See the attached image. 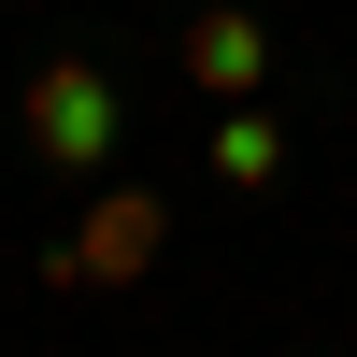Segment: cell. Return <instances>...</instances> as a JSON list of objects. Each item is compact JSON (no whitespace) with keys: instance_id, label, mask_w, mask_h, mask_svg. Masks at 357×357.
<instances>
[{"instance_id":"obj_2","label":"cell","mask_w":357,"mask_h":357,"mask_svg":"<svg viewBox=\"0 0 357 357\" xmlns=\"http://www.w3.org/2000/svg\"><path fill=\"white\" fill-rule=\"evenodd\" d=\"M172 72H186L200 100H229V114H243V100H257V72H272V29H257L243 0H200V15H186V43H172Z\"/></svg>"},{"instance_id":"obj_4","label":"cell","mask_w":357,"mask_h":357,"mask_svg":"<svg viewBox=\"0 0 357 357\" xmlns=\"http://www.w3.org/2000/svg\"><path fill=\"white\" fill-rule=\"evenodd\" d=\"M215 172H229V186H272V172H286V143H272V114H229V129H215Z\"/></svg>"},{"instance_id":"obj_1","label":"cell","mask_w":357,"mask_h":357,"mask_svg":"<svg viewBox=\"0 0 357 357\" xmlns=\"http://www.w3.org/2000/svg\"><path fill=\"white\" fill-rule=\"evenodd\" d=\"M29 158H57V172L114 158V72L100 57H43V72H29Z\"/></svg>"},{"instance_id":"obj_3","label":"cell","mask_w":357,"mask_h":357,"mask_svg":"<svg viewBox=\"0 0 357 357\" xmlns=\"http://www.w3.org/2000/svg\"><path fill=\"white\" fill-rule=\"evenodd\" d=\"M158 243H172V215H158V200H143V186H100V215H86L72 243L43 257V286H100V272H143Z\"/></svg>"}]
</instances>
